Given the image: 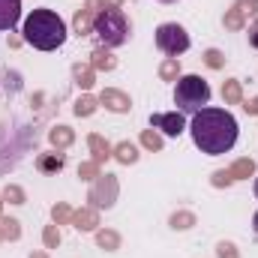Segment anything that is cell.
Listing matches in <instances>:
<instances>
[{
    "mask_svg": "<svg viewBox=\"0 0 258 258\" xmlns=\"http://www.w3.org/2000/svg\"><path fill=\"white\" fill-rule=\"evenodd\" d=\"M192 141L207 156H222L237 141V120L225 108H201L192 114Z\"/></svg>",
    "mask_w": 258,
    "mask_h": 258,
    "instance_id": "cell-1",
    "label": "cell"
},
{
    "mask_svg": "<svg viewBox=\"0 0 258 258\" xmlns=\"http://www.w3.org/2000/svg\"><path fill=\"white\" fill-rule=\"evenodd\" d=\"M24 42H30L39 51H54L66 42V24L54 9H33L24 18Z\"/></svg>",
    "mask_w": 258,
    "mask_h": 258,
    "instance_id": "cell-2",
    "label": "cell"
},
{
    "mask_svg": "<svg viewBox=\"0 0 258 258\" xmlns=\"http://www.w3.org/2000/svg\"><path fill=\"white\" fill-rule=\"evenodd\" d=\"M210 102V84L201 75H180L177 87H174V105L180 108V114H195L201 108H207Z\"/></svg>",
    "mask_w": 258,
    "mask_h": 258,
    "instance_id": "cell-3",
    "label": "cell"
},
{
    "mask_svg": "<svg viewBox=\"0 0 258 258\" xmlns=\"http://www.w3.org/2000/svg\"><path fill=\"white\" fill-rule=\"evenodd\" d=\"M93 33L99 36V42H102L105 48L123 45L129 39V21H126V15H123V9L105 6V9L96 15V21H93Z\"/></svg>",
    "mask_w": 258,
    "mask_h": 258,
    "instance_id": "cell-4",
    "label": "cell"
},
{
    "mask_svg": "<svg viewBox=\"0 0 258 258\" xmlns=\"http://www.w3.org/2000/svg\"><path fill=\"white\" fill-rule=\"evenodd\" d=\"M156 48L162 54H168V57H180L183 51H189V33L174 21L159 24L156 27Z\"/></svg>",
    "mask_w": 258,
    "mask_h": 258,
    "instance_id": "cell-5",
    "label": "cell"
},
{
    "mask_svg": "<svg viewBox=\"0 0 258 258\" xmlns=\"http://www.w3.org/2000/svg\"><path fill=\"white\" fill-rule=\"evenodd\" d=\"M117 195H120L117 177H114V174H99V177L93 180L90 192H87V201H90V207H96V210H102V207L108 210V207H114Z\"/></svg>",
    "mask_w": 258,
    "mask_h": 258,
    "instance_id": "cell-6",
    "label": "cell"
},
{
    "mask_svg": "<svg viewBox=\"0 0 258 258\" xmlns=\"http://www.w3.org/2000/svg\"><path fill=\"white\" fill-rule=\"evenodd\" d=\"M102 9H105V0H84V9H78L75 18H72V30H75L78 36L93 33V21H96V15H99Z\"/></svg>",
    "mask_w": 258,
    "mask_h": 258,
    "instance_id": "cell-7",
    "label": "cell"
},
{
    "mask_svg": "<svg viewBox=\"0 0 258 258\" xmlns=\"http://www.w3.org/2000/svg\"><path fill=\"white\" fill-rule=\"evenodd\" d=\"M258 12V3L255 0H237L231 3V9H225V30H243L246 27V18Z\"/></svg>",
    "mask_w": 258,
    "mask_h": 258,
    "instance_id": "cell-8",
    "label": "cell"
},
{
    "mask_svg": "<svg viewBox=\"0 0 258 258\" xmlns=\"http://www.w3.org/2000/svg\"><path fill=\"white\" fill-rule=\"evenodd\" d=\"M150 129H156V132H165V135H180L183 129H186V120H183V114L180 111H162V114H150Z\"/></svg>",
    "mask_w": 258,
    "mask_h": 258,
    "instance_id": "cell-9",
    "label": "cell"
},
{
    "mask_svg": "<svg viewBox=\"0 0 258 258\" xmlns=\"http://www.w3.org/2000/svg\"><path fill=\"white\" fill-rule=\"evenodd\" d=\"M96 99H99V105H105L114 114H126L129 108H132V99H129L123 90H117V87H105Z\"/></svg>",
    "mask_w": 258,
    "mask_h": 258,
    "instance_id": "cell-10",
    "label": "cell"
},
{
    "mask_svg": "<svg viewBox=\"0 0 258 258\" xmlns=\"http://www.w3.org/2000/svg\"><path fill=\"white\" fill-rule=\"evenodd\" d=\"M75 231H96L99 228V210L96 207H78L72 210V222H69Z\"/></svg>",
    "mask_w": 258,
    "mask_h": 258,
    "instance_id": "cell-11",
    "label": "cell"
},
{
    "mask_svg": "<svg viewBox=\"0 0 258 258\" xmlns=\"http://www.w3.org/2000/svg\"><path fill=\"white\" fill-rule=\"evenodd\" d=\"M21 18V0H0V30H12Z\"/></svg>",
    "mask_w": 258,
    "mask_h": 258,
    "instance_id": "cell-12",
    "label": "cell"
},
{
    "mask_svg": "<svg viewBox=\"0 0 258 258\" xmlns=\"http://www.w3.org/2000/svg\"><path fill=\"white\" fill-rule=\"evenodd\" d=\"M87 147H90V153H93V162H99V165H102L105 159H111V150H114L99 132H90V135H87Z\"/></svg>",
    "mask_w": 258,
    "mask_h": 258,
    "instance_id": "cell-13",
    "label": "cell"
},
{
    "mask_svg": "<svg viewBox=\"0 0 258 258\" xmlns=\"http://www.w3.org/2000/svg\"><path fill=\"white\" fill-rule=\"evenodd\" d=\"M90 66H93L96 72H111V69H117V57H114L105 45H99V48H93V54H90Z\"/></svg>",
    "mask_w": 258,
    "mask_h": 258,
    "instance_id": "cell-14",
    "label": "cell"
},
{
    "mask_svg": "<svg viewBox=\"0 0 258 258\" xmlns=\"http://www.w3.org/2000/svg\"><path fill=\"white\" fill-rule=\"evenodd\" d=\"M72 81H75L81 90H87V87H93V81H96V69L90 63H75L72 66Z\"/></svg>",
    "mask_w": 258,
    "mask_h": 258,
    "instance_id": "cell-15",
    "label": "cell"
},
{
    "mask_svg": "<svg viewBox=\"0 0 258 258\" xmlns=\"http://www.w3.org/2000/svg\"><path fill=\"white\" fill-rule=\"evenodd\" d=\"M96 246L105 252H117L120 249V234L114 228H96Z\"/></svg>",
    "mask_w": 258,
    "mask_h": 258,
    "instance_id": "cell-16",
    "label": "cell"
},
{
    "mask_svg": "<svg viewBox=\"0 0 258 258\" xmlns=\"http://www.w3.org/2000/svg\"><path fill=\"white\" fill-rule=\"evenodd\" d=\"M63 165H66V159H63L60 150H57V153H42V156L36 159V168L45 171V174H54V171H60Z\"/></svg>",
    "mask_w": 258,
    "mask_h": 258,
    "instance_id": "cell-17",
    "label": "cell"
},
{
    "mask_svg": "<svg viewBox=\"0 0 258 258\" xmlns=\"http://www.w3.org/2000/svg\"><path fill=\"white\" fill-rule=\"evenodd\" d=\"M48 141H51V147H57V150H66V147L75 141V132H72L69 126H63V123H60V126H54L51 132H48Z\"/></svg>",
    "mask_w": 258,
    "mask_h": 258,
    "instance_id": "cell-18",
    "label": "cell"
},
{
    "mask_svg": "<svg viewBox=\"0 0 258 258\" xmlns=\"http://www.w3.org/2000/svg\"><path fill=\"white\" fill-rule=\"evenodd\" d=\"M111 156H114L117 162H123V165H132V162H138V147H135L132 141H120V144H114Z\"/></svg>",
    "mask_w": 258,
    "mask_h": 258,
    "instance_id": "cell-19",
    "label": "cell"
},
{
    "mask_svg": "<svg viewBox=\"0 0 258 258\" xmlns=\"http://www.w3.org/2000/svg\"><path fill=\"white\" fill-rule=\"evenodd\" d=\"M222 99H225V105H240L243 102V87H240L237 78H228L222 84Z\"/></svg>",
    "mask_w": 258,
    "mask_h": 258,
    "instance_id": "cell-20",
    "label": "cell"
},
{
    "mask_svg": "<svg viewBox=\"0 0 258 258\" xmlns=\"http://www.w3.org/2000/svg\"><path fill=\"white\" fill-rule=\"evenodd\" d=\"M96 108H99V99L96 96H90V93H81L78 99H75V117H90V114H96Z\"/></svg>",
    "mask_w": 258,
    "mask_h": 258,
    "instance_id": "cell-21",
    "label": "cell"
},
{
    "mask_svg": "<svg viewBox=\"0 0 258 258\" xmlns=\"http://www.w3.org/2000/svg\"><path fill=\"white\" fill-rule=\"evenodd\" d=\"M228 174H231V180H246V177H252V174H255V159H249V156L237 159V162L228 168Z\"/></svg>",
    "mask_w": 258,
    "mask_h": 258,
    "instance_id": "cell-22",
    "label": "cell"
},
{
    "mask_svg": "<svg viewBox=\"0 0 258 258\" xmlns=\"http://www.w3.org/2000/svg\"><path fill=\"white\" fill-rule=\"evenodd\" d=\"M168 225H171L174 231H189L195 225V213L192 210H174L171 219H168Z\"/></svg>",
    "mask_w": 258,
    "mask_h": 258,
    "instance_id": "cell-23",
    "label": "cell"
},
{
    "mask_svg": "<svg viewBox=\"0 0 258 258\" xmlns=\"http://www.w3.org/2000/svg\"><path fill=\"white\" fill-rule=\"evenodd\" d=\"M0 234H3V240H18L21 237V222L12 219V216H0Z\"/></svg>",
    "mask_w": 258,
    "mask_h": 258,
    "instance_id": "cell-24",
    "label": "cell"
},
{
    "mask_svg": "<svg viewBox=\"0 0 258 258\" xmlns=\"http://www.w3.org/2000/svg\"><path fill=\"white\" fill-rule=\"evenodd\" d=\"M159 78H162V81H177V78H180V63H177V57H165V60H162Z\"/></svg>",
    "mask_w": 258,
    "mask_h": 258,
    "instance_id": "cell-25",
    "label": "cell"
},
{
    "mask_svg": "<svg viewBox=\"0 0 258 258\" xmlns=\"http://www.w3.org/2000/svg\"><path fill=\"white\" fill-rule=\"evenodd\" d=\"M51 219H54L57 225H69V222H72V207H69L66 201H57V204L51 207Z\"/></svg>",
    "mask_w": 258,
    "mask_h": 258,
    "instance_id": "cell-26",
    "label": "cell"
},
{
    "mask_svg": "<svg viewBox=\"0 0 258 258\" xmlns=\"http://www.w3.org/2000/svg\"><path fill=\"white\" fill-rule=\"evenodd\" d=\"M60 228H57V222L54 225H45V231H42V243H45V249H57L60 246Z\"/></svg>",
    "mask_w": 258,
    "mask_h": 258,
    "instance_id": "cell-27",
    "label": "cell"
},
{
    "mask_svg": "<svg viewBox=\"0 0 258 258\" xmlns=\"http://www.w3.org/2000/svg\"><path fill=\"white\" fill-rule=\"evenodd\" d=\"M141 147H147V150H162V135H159L156 129H144V132H141Z\"/></svg>",
    "mask_w": 258,
    "mask_h": 258,
    "instance_id": "cell-28",
    "label": "cell"
},
{
    "mask_svg": "<svg viewBox=\"0 0 258 258\" xmlns=\"http://www.w3.org/2000/svg\"><path fill=\"white\" fill-rule=\"evenodd\" d=\"M0 198H3V201H9V204H24V201H27L24 189H21V186H15V183H6V189H3Z\"/></svg>",
    "mask_w": 258,
    "mask_h": 258,
    "instance_id": "cell-29",
    "label": "cell"
},
{
    "mask_svg": "<svg viewBox=\"0 0 258 258\" xmlns=\"http://www.w3.org/2000/svg\"><path fill=\"white\" fill-rule=\"evenodd\" d=\"M201 60L210 66V69H222V66H225V54H222L219 48H207V51L201 54Z\"/></svg>",
    "mask_w": 258,
    "mask_h": 258,
    "instance_id": "cell-30",
    "label": "cell"
},
{
    "mask_svg": "<svg viewBox=\"0 0 258 258\" xmlns=\"http://www.w3.org/2000/svg\"><path fill=\"white\" fill-rule=\"evenodd\" d=\"M99 174H102V171H99V162H93V159L78 165V177H81V180H96Z\"/></svg>",
    "mask_w": 258,
    "mask_h": 258,
    "instance_id": "cell-31",
    "label": "cell"
},
{
    "mask_svg": "<svg viewBox=\"0 0 258 258\" xmlns=\"http://www.w3.org/2000/svg\"><path fill=\"white\" fill-rule=\"evenodd\" d=\"M216 258H240V252H237L234 243L222 240V243H216Z\"/></svg>",
    "mask_w": 258,
    "mask_h": 258,
    "instance_id": "cell-32",
    "label": "cell"
},
{
    "mask_svg": "<svg viewBox=\"0 0 258 258\" xmlns=\"http://www.w3.org/2000/svg\"><path fill=\"white\" fill-rule=\"evenodd\" d=\"M234 180H231V174L228 171H213V177H210V186H216V189H225V186H231Z\"/></svg>",
    "mask_w": 258,
    "mask_h": 258,
    "instance_id": "cell-33",
    "label": "cell"
},
{
    "mask_svg": "<svg viewBox=\"0 0 258 258\" xmlns=\"http://www.w3.org/2000/svg\"><path fill=\"white\" fill-rule=\"evenodd\" d=\"M249 45H252V48H258V18L252 21V27H249Z\"/></svg>",
    "mask_w": 258,
    "mask_h": 258,
    "instance_id": "cell-34",
    "label": "cell"
},
{
    "mask_svg": "<svg viewBox=\"0 0 258 258\" xmlns=\"http://www.w3.org/2000/svg\"><path fill=\"white\" fill-rule=\"evenodd\" d=\"M243 108H246V114L258 117V96H255V99H249V102H243Z\"/></svg>",
    "mask_w": 258,
    "mask_h": 258,
    "instance_id": "cell-35",
    "label": "cell"
},
{
    "mask_svg": "<svg viewBox=\"0 0 258 258\" xmlns=\"http://www.w3.org/2000/svg\"><path fill=\"white\" fill-rule=\"evenodd\" d=\"M123 3H126V0H105V6H111V9H120Z\"/></svg>",
    "mask_w": 258,
    "mask_h": 258,
    "instance_id": "cell-36",
    "label": "cell"
},
{
    "mask_svg": "<svg viewBox=\"0 0 258 258\" xmlns=\"http://www.w3.org/2000/svg\"><path fill=\"white\" fill-rule=\"evenodd\" d=\"M30 258H48V252H30Z\"/></svg>",
    "mask_w": 258,
    "mask_h": 258,
    "instance_id": "cell-37",
    "label": "cell"
},
{
    "mask_svg": "<svg viewBox=\"0 0 258 258\" xmlns=\"http://www.w3.org/2000/svg\"><path fill=\"white\" fill-rule=\"evenodd\" d=\"M252 228H255V234H258V210H255V216H252Z\"/></svg>",
    "mask_w": 258,
    "mask_h": 258,
    "instance_id": "cell-38",
    "label": "cell"
},
{
    "mask_svg": "<svg viewBox=\"0 0 258 258\" xmlns=\"http://www.w3.org/2000/svg\"><path fill=\"white\" fill-rule=\"evenodd\" d=\"M162 3H177V0H162Z\"/></svg>",
    "mask_w": 258,
    "mask_h": 258,
    "instance_id": "cell-39",
    "label": "cell"
},
{
    "mask_svg": "<svg viewBox=\"0 0 258 258\" xmlns=\"http://www.w3.org/2000/svg\"><path fill=\"white\" fill-rule=\"evenodd\" d=\"M255 195H258V177H255Z\"/></svg>",
    "mask_w": 258,
    "mask_h": 258,
    "instance_id": "cell-40",
    "label": "cell"
},
{
    "mask_svg": "<svg viewBox=\"0 0 258 258\" xmlns=\"http://www.w3.org/2000/svg\"><path fill=\"white\" fill-rule=\"evenodd\" d=\"M0 210H3V198H0Z\"/></svg>",
    "mask_w": 258,
    "mask_h": 258,
    "instance_id": "cell-41",
    "label": "cell"
},
{
    "mask_svg": "<svg viewBox=\"0 0 258 258\" xmlns=\"http://www.w3.org/2000/svg\"><path fill=\"white\" fill-rule=\"evenodd\" d=\"M0 240H3V234H0Z\"/></svg>",
    "mask_w": 258,
    "mask_h": 258,
    "instance_id": "cell-42",
    "label": "cell"
},
{
    "mask_svg": "<svg viewBox=\"0 0 258 258\" xmlns=\"http://www.w3.org/2000/svg\"><path fill=\"white\" fill-rule=\"evenodd\" d=\"M255 3H258V0H255Z\"/></svg>",
    "mask_w": 258,
    "mask_h": 258,
    "instance_id": "cell-43",
    "label": "cell"
}]
</instances>
